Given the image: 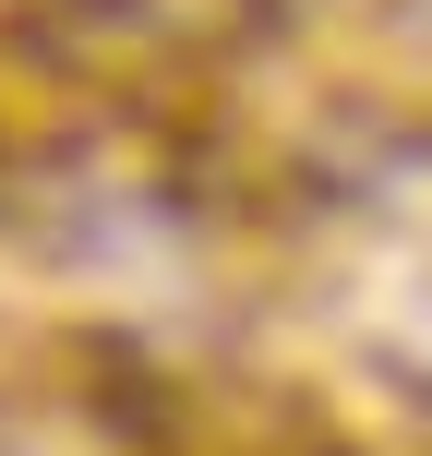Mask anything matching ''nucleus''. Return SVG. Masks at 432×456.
<instances>
[{"label": "nucleus", "mask_w": 432, "mask_h": 456, "mask_svg": "<svg viewBox=\"0 0 432 456\" xmlns=\"http://www.w3.org/2000/svg\"><path fill=\"white\" fill-rule=\"evenodd\" d=\"M276 0H0V168L133 144L216 109Z\"/></svg>", "instance_id": "1"}]
</instances>
